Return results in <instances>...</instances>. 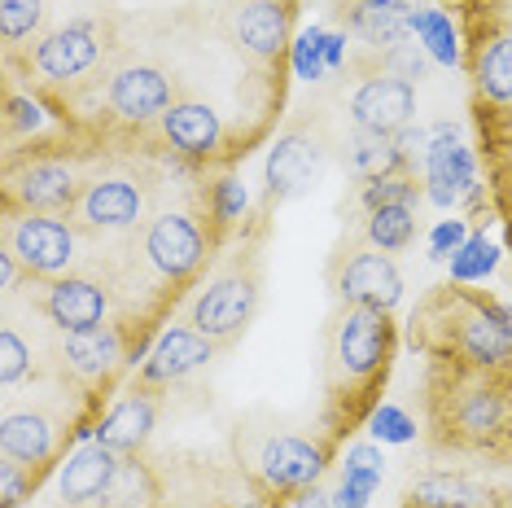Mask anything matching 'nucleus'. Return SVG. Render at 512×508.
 <instances>
[{
    "label": "nucleus",
    "mask_w": 512,
    "mask_h": 508,
    "mask_svg": "<svg viewBox=\"0 0 512 508\" xmlns=\"http://www.w3.org/2000/svg\"><path fill=\"white\" fill-rule=\"evenodd\" d=\"M57 364L66 377H75L79 386L97 390L127 364V342L119 325H101L88 333H57Z\"/></svg>",
    "instance_id": "f3484780"
},
{
    "label": "nucleus",
    "mask_w": 512,
    "mask_h": 508,
    "mask_svg": "<svg viewBox=\"0 0 512 508\" xmlns=\"http://www.w3.org/2000/svg\"><path fill=\"white\" fill-rule=\"evenodd\" d=\"M259 298H263L259 263H254V254H237V259H232L224 272H215L211 281H206V290L193 298L189 325L197 333H206L211 342L228 346L250 329L254 311H259Z\"/></svg>",
    "instance_id": "20e7f679"
},
{
    "label": "nucleus",
    "mask_w": 512,
    "mask_h": 508,
    "mask_svg": "<svg viewBox=\"0 0 512 508\" xmlns=\"http://www.w3.org/2000/svg\"><path fill=\"white\" fill-rule=\"evenodd\" d=\"M464 241H469V228H464V219H442V224L429 233V254L434 259H451Z\"/></svg>",
    "instance_id": "79ce46f5"
},
{
    "label": "nucleus",
    "mask_w": 512,
    "mask_h": 508,
    "mask_svg": "<svg viewBox=\"0 0 512 508\" xmlns=\"http://www.w3.org/2000/svg\"><path fill=\"white\" fill-rule=\"evenodd\" d=\"M36 487H40V473L22 469L14 460H0V504L5 508H22L36 495Z\"/></svg>",
    "instance_id": "e433bc0d"
},
{
    "label": "nucleus",
    "mask_w": 512,
    "mask_h": 508,
    "mask_svg": "<svg viewBox=\"0 0 512 508\" xmlns=\"http://www.w3.org/2000/svg\"><path fill=\"white\" fill-rule=\"evenodd\" d=\"M364 241L386 254H399L416 241V215L412 206H377L368 211V224H364Z\"/></svg>",
    "instance_id": "c85d7f7f"
},
{
    "label": "nucleus",
    "mask_w": 512,
    "mask_h": 508,
    "mask_svg": "<svg viewBox=\"0 0 512 508\" xmlns=\"http://www.w3.org/2000/svg\"><path fill=\"white\" fill-rule=\"evenodd\" d=\"M324 163H329V149L316 132H285L281 141L272 145L263 167L267 180V202H289L298 193H307L311 184L320 180Z\"/></svg>",
    "instance_id": "a211bd4d"
},
{
    "label": "nucleus",
    "mask_w": 512,
    "mask_h": 508,
    "mask_svg": "<svg viewBox=\"0 0 512 508\" xmlns=\"http://www.w3.org/2000/svg\"><path fill=\"white\" fill-rule=\"evenodd\" d=\"M425 193L438 206H460L464 198H477V167L469 145L451 123H438L425 145Z\"/></svg>",
    "instance_id": "dca6fc26"
},
{
    "label": "nucleus",
    "mask_w": 512,
    "mask_h": 508,
    "mask_svg": "<svg viewBox=\"0 0 512 508\" xmlns=\"http://www.w3.org/2000/svg\"><path fill=\"white\" fill-rule=\"evenodd\" d=\"M342 57H346V36L342 31H329V36H324V66H329V75L342 66Z\"/></svg>",
    "instance_id": "c03bdc74"
},
{
    "label": "nucleus",
    "mask_w": 512,
    "mask_h": 508,
    "mask_svg": "<svg viewBox=\"0 0 512 508\" xmlns=\"http://www.w3.org/2000/svg\"><path fill=\"white\" fill-rule=\"evenodd\" d=\"M351 123L355 132H377V136H399L412 127L416 114V84H407L394 71H368L351 92Z\"/></svg>",
    "instance_id": "4468645a"
},
{
    "label": "nucleus",
    "mask_w": 512,
    "mask_h": 508,
    "mask_svg": "<svg viewBox=\"0 0 512 508\" xmlns=\"http://www.w3.org/2000/svg\"><path fill=\"white\" fill-rule=\"evenodd\" d=\"M407 500L434 504V508H491V491H486L477 478H464V473H451V469H434V473H425L421 482H412Z\"/></svg>",
    "instance_id": "a878e982"
},
{
    "label": "nucleus",
    "mask_w": 512,
    "mask_h": 508,
    "mask_svg": "<svg viewBox=\"0 0 512 508\" xmlns=\"http://www.w3.org/2000/svg\"><path fill=\"white\" fill-rule=\"evenodd\" d=\"M333 460V447L324 438H307V434H272L259 447L250 465V482L254 495L267 508H281L285 500H298L307 487H316Z\"/></svg>",
    "instance_id": "39448f33"
},
{
    "label": "nucleus",
    "mask_w": 512,
    "mask_h": 508,
    "mask_svg": "<svg viewBox=\"0 0 512 508\" xmlns=\"http://www.w3.org/2000/svg\"><path fill=\"white\" fill-rule=\"evenodd\" d=\"M27 377H36L31 346L14 325H5L0 329V381H5V390H14L18 381H27Z\"/></svg>",
    "instance_id": "f704fd0d"
},
{
    "label": "nucleus",
    "mask_w": 512,
    "mask_h": 508,
    "mask_svg": "<svg viewBox=\"0 0 512 508\" xmlns=\"http://www.w3.org/2000/svg\"><path fill=\"white\" fill-rule=\"evenodd\" d=\"M141 259L145 268L167 285H184L202 272L206 263V233L193 215L184 211H167L158 219L145 224V237H141Z\"/></svg>",
    "instance_id": "6e6552de"
},
{
    "label": "nucleus",
    "mask_w": 512,
    "mask_h": 508,
    "mask_svg": "<svg viewBox=\"0 0 512 508\" xmlns=\"http://www.w3.org/2000/svg\"><path fill=\"white\" fill-rule=\"evenodd\" d=\"M351 171L364 184H372V180H381V176H394V171H416V167L403 158V149H399L394 136L355 132L351 136Z\"/></svg>",
    "instance_id": "cd10ccee"
},
{
    "label": "nucleus",
    "mask_w": 512,
    "mask_h": 508,
    "mask_svg": "<svg viewBox=\"0 0 512 508\" xmlns=\"http://www.w3.org/2000/svg\"><path fill=\"white\" fill-rule=\"evenodd\" d=\"M154 421H158V403L154 395H145V390H127V395L114 403L106 417L97 421V443H106L110 452L119 456H141L149 434H154Z\"/></svg>",
    "instance_id": "b1692460"
},
{
    "label": "nucleus",
    "mask_w": 512,
    "mask_h": 508,
    "mask_svg": "<svg viewBox=\"0 0 512 508\" xmlns=\"http://www.w3.org/2000/svg\"><path fill=\"white\" fill-rule=\"evenodd\" d=\"M412 346L425 360L512 373V307L447 281L416 307Z\"/></svg>",
    "instance_id": "f03ea898"
},
{
    "label": "nucleus",
    "mask_w": 512,
    "mask_h": 508,
    "mask_svg": "<svg viewBox=\"0 0 512 508\" xmlns=\"http://www.w3.org/2000/svg\"><path fill=\"white\" fill-rule=\"evenodd\" d=\"M333 294H337V303L394 311V303L403 298V276L386 250L355 246V250H346V259L333 263Z\"/></svg>",
    "instance_id": "ddd939ff"
},
{
    "label": "nucleus",
    "mask_w": 512,
    "mask_h": 508,
    "mask_svg": "<svg viewBox=\"0 0 512 508\" xmlns=\"http://www.w3.org/2000/svg\"><path fill=\"white\" fill-rule=\"evenodd\" d=\"M289 27H294L289 0H241L232 14L237 49L254 62H281L289 49Z\"/></svg>",
    "instance_id": "aec40b11"
},
{
    "label": "nucleus",
    "mask_w": 512,
    "mask_h": 508,
    "mask_svg": "<svg viewBox=\"0 0 512 508\" xmlns=\"http://www.w3.org/2000/svg\"><path fill=\"white\" fill-rule=\"evenodd\" d=\"M40 123H44V114H40L36 101L22 97V92H9V101H5V136L9 141H18L22 132H36Z\"/></svg>",
    "instance_id": "ea45409f"
},
{
    "label": "nucleus",
    "mask_w": 512,
    "mask_h": 508,
    "mask_svg": "<svg viewBox=\"0 0 512 508\" xmlns=\"http://www.w3.org/2000/svg\"><path fill=\"white\" fill-rule=\"evenodd\" d=\"M324 36H329V31L311 27L307 36L294 44V71H298V79H311V84H316V79L329 75V66H324Z\"/></svg>",
    "instance_id": "58836bf2"
},
{
    "label": "nucleus",
    "mask_w": 512,
    "mask_h": 508,
    "mask_svg": "<svg viewBox=\"0 0 512 508\" xmlns=\"http://www.w3.org/2000/svg\"><path fill=\"white\" fill-rule=\"evenodd\" d=\"M421 184L416 180V171H394V176H381L364 184V206L368 211H377V206H412L421 198Z\"/></svg>",
    "instance_id": "473e14b6"
},
{
    "label": "nucleus",
    "mask_w": 512,
    "mask_h": 508,
    "mask_svg": "<svg viewBox=\"0 0 512 508\" xmlns=\"http://www.w3.org/2000/svg\"><path fill=\"white\" fill-rule=\"evenodd\" d=\"M294 508H333V495H329V491H324L320 482H316V487H307V491L298 495Z\"/></svg>",
    "instance_id": "a18cd8bd"
},
{
    "label": "nucleus",
    "mask_w": 512,
    "mask_h": 508,
    "mask_svg": "<svg viewBox=\"0 0 512 508\" xmlns=\"http://www.w3.org/2000/svg\"><path fill=\"white\" fill-rule=\"evenodd\" d=\"M477 88L491 101H512V31L482 44V53H477Z\"/></svg>",
    "instance_id": "c756f323"
},
{
    "label": "nucleus",
    "mask_w": 512,
    "mask_h": 508,
    "mask_svg": "<svg viewBox=\"0 0 512 508\" xmlns=\"http://www.w3.org/2000/svg\"><path fill=\"white\" fill-rule=\"evenodd\" d=\"M425 430L438 456L512 460V373L429 360L425 373Z\"/></svg>",
    "instance_id": "f257e3e1"
},
{
    "label": "nucleus",
    "mask_w": 512,
    "mask_h": 508,
    "mask_svg": "<svg viewBox=\"0 0 512 508\" xmlns=\"http://www.w3.org/2000/svg\"><path fill=\"white\" fill-rule=\"evenodd\" d=\"M18 276H27V268L14 259V254H0V285H5V294H14L18 290Z\"/></svg>",
    "instance_id": "37998d69"
},
{
    "label": "nucleus",
    "mask_w": 512,
    "mask_h": 508,
    "mask_svg": "<svg viewBox=\"0 0 512 508\" xmlns=\"http://www.w3.org/2000/svg\"><path fill=\"white\" fill-rule=\"evenodd\" d=\"M158 500H162V487L154 469L141 456H123V465L106 487V495L97 500V508H158Z\"/></svg>",
    "instance_id": "bb28decb"
},
{
    "label": "nucleus",
    "mask_w": 512,
    "mask_h": 508,
    "mask_svg": "<svg viewBox=\"0 0 512 508\" xmlns=\"http://www.w3.org/2000/svg\"><path fill=\"white\" fill-rule=\"evenodd\" d=\"M149 211V184L136 180V176H92L79 193L75 211H71V224L79 233H127L136 228Z\"/></svg>",
    "instance_id": "1a4fd4ad"
},
{
    "label": "nucleus",
    "mask_w": 512,
    "mask_h": 508,
    "mask_svg": "<svg viewBox=\"0 0 512 508\" xmlns=\"http://www.w3.org/2000/svg\"><path fill=\"white\" fill-rule=\"evenodd\" d=\"M5 250L27 268V281L66 276L75 268L79 228L66 224L62 215L14 211V206H5Z\"/></svg>",
    "instance_id": "423d86ee"
},
{
    "label": "nucleus",
    "mask_w": 512,
    "mask_h": 508,
    "mask_svg": "<svg viewBox=\"0 0 512 508\" xmlns=\"http://www.w3.org/2000/svg\"><path fill=\"white\" fill-rule=\"evenodd\" d=\"M386 478V460L372 443H355L346 447V460H342V478H337V491H333V508H368L372 491L381 487Z\"/></svg>",
    "instance_id": "393cba45"
},
{
    "label": "nucleus",
    "mask_w": 512,
    "mask_h": 508,
    "mask_svg": "<svg viewBox=\"0 0 512 508\" xmlns=\"http://www.w3.org/2000/svg\"><path fill=\"white\" fill-rule=\"evenodd\" d=\"M394 360V320L381 307L342 303L324 342V395H329V430L342 434L372 412V399L386 386Z\"/></svg>",
    "instance_id": "7ed1b4c3"
},
{
    "label": "nucleus",
    "mask_w": 512,
    "mask_h": 508,
    "mask_svg": "<svg viewBox=\"0 0 512 508\" xmlns=\"http://www.w3.org/2000/svg\"><path fill=\"white\" fill-rule=\"evenodd\" d=\"M158 127H162V141L176 149L180 158H197V163H206V158L224 145V119H219L215 106H206V101L180 97L176 106L162 114Z\"/></svg>",
    "instance_id": "412c9836"
},
{
    "label": "nucleus",
    "mask_w": 512,
    "mask_h": 508,
    "mask_svg": "<svg viewBox=\"0 0 512 508\" xmlns=\"http://www.w3.org/2000/svg\"><path fill=\"white\" fill-rule=\"evenodd\" d=\"M101 53H106V27L97 18H75L31 49V71L44 84H75L101 62Z\"/></svg>",
    "instance_id": "f8f14e48"
},
{
    "label": "nucleus",
    "mask_w": 512,
    "mask_h": 508,
    "mask_svg": "<svg viewBox=\"0 0 512 508\" xmlns=\"http://www.w3.org/2000/svg\"><path fill=\"white\" fill-rule=\"evenodd\" d=\"M119 465H123V456L110 452L106 443H97V438H92V443L79 447V452L62 465V473H57L62 504L66 508H97V500L106 495V487L114 482Z\"/></svg>",
    "instance_id": "4be33fe9"
},
{
    "label": "nucleus",
    "mask_w": 512,
    "mask_h": 508,
    "mask_svg": "<svg viewBox=\"0 0 512 508\" xmlns=\"http://www.w3.org/2000/svg\"><path fill=\"white\" fill-rule=\"evenodd\" d=\"M346 18V31L351 36H359L368 44V49H399V44L412 36V0H351V5L342 9Z\"/></svg>",
    "instance_id": "5701e85b"
},
{
    "label": "nucleus",
    "mask_w": 512,
    "mask_h": 508,
    "mask_svg": "<svg viewBox=\"0 0 512 508\" xmlns=\"http://www.w3.org/2000/svg\"><path fill=\"white\" fill-rule=\"evenodd\" d=\"M44 0H0V36L5 44H22L40 31Z\"/></svg>",
    "instance_id": "72a5a7b5"
},
{
    "label": "nucleus",
    "mask_w": 512,
    "mask_h": 508,
    "mask_svg": "<svg viewBox=\"0 0 512 508\" xmlns=\"http://www.w3.org/2000/svg\"><path fill=\"white\" fill-rule=\"evenodd\" d=\"M219 342H211L206 333H197L193 325H171L158 333L154 351L145 355L141 373H136L132 390H145V395H158V390L180 386L184 377H193L197 368H206L215 360Z\"/></svg>",
    "instance_id": "2eb2a0df"
},
{
    "label": "nucleus",
    "mask_w": 512,
    "mask_h": 508,
    "mask_svg": "<svg viewBox=\"0 0 512 508\" xmlns=\"http://www.w3.org/2000/svg\"><path fill=\"white\" fill-rule=\"evenodd\" d=\"M211 211H215V224L224 228V224H232V219H237L241 211H246V189H241L237 180L232 176H224L211 189Z\"/></svg>",
    "instance_id": "a19ab883"
},
{
    "label": "nucleus",
    "mask_w": 512,
    "mask_h": 508,
    "mask_svg": "<svg viewBox=\"0 0 512 508\" xmlns=\"http://www.w3.org/2000/svg\"><path fill=\"white\" fill-rule=\"evenodd\" d=\"M176 101H180L176 79L154 62H123L106 79V110L119 123H132V127L162 123V114L176 106Z\"/></svg>",
    "instance_id": "9b49d317"
},
{
    "label": "nucleus",
    "mask_w": 512,
    "mask_h": 508,
    "mask_svg": "<svg viewBox=\"0 0 512 508\" xmlns=\"http://www.w3.org/2000/svg\"><path fill=\"white\" fill-rule=\"evenodd\" d=\"M403 508H434V504H412V500H407V504H403Z\"/></svg>",
    "instance_id": "49530a36"
},
{
    "label": "nucleus",
    "mask_w": 512,
    "mask_h": 508,
    "mask_svg": "<svg viewBox=\"0 0 512 508\" xmlns=\"http://www.w3.org/2000/svg\"><path fill=\"white\" fill-rule=\"evenodd\" d=\"M412 31H416V40H421V49L434 57L438 66H456V62H460L456 27H451V18L442 14V9H416Z\"/></svg>",
    "instance_id": "7c9ffc66"
},
{
    "label": "nucleus",
    "mask_w": 512,
    "mask_h": 508,
    "mask_svg": "<svg viewBox=\"0 0 512 508\" xmlns=\"http://www.w3.org/2000/svg\"><path fill=\"white\" fill-rule=\"evenodd\" d=\"M429 62H434V57L421 49V40H416V44L403 40L399 49H390L386 57H381V66H386V71H394L399 79H407V84H421L425 71H429Z\"/></svg>",
    "instance_id": "4c0bfd02"
},
{
    "label": "nucleus",
    "mask_w": 512,
    "mask_h": 508,
    "mask_svg": "<svg viewBox=\"0 0 512 508\" xmlns=\"http://www.w3.org/2000/svg\"><path fill=\"white\" fill-rule=\"evenodd\" d=\"M36 307L57 333H88L101 329L110 320V290L106 281L84 272H66V276H49L36 281Z\"/></svg>",
    "instance_id": "9d476101"
},
{
    "label": "nucleus",
    "mask_w": 512,
    "mask_h": 508,
    "mask_svg": "<svg viewBox=\"0 0 512 508\" xmlns=\"http://www.w3.org/2000/svg\"><path fill=\"white\" fill-rule=\"evenodd\" d=\"M62 452V430L49 412L40 408H9L0 421V460H14V465L31 473H49V465Z\"/></svg>",
    "instance_id": "6ab92c4d"
},
{
    "label": "nucleus",
    "mask_w": 512,
    "mask_h": 508,
    "mask_svg": "<svg viewBox=\"0 0 512 508\" xmlns=\"http://www.w3.org/2000/svg\"><path fill=\"white\" fill-rule=\"evenodd\" d=\"M499 263V250L491 246L486 237H469L464 246L451 254V281L456 285H469V281H486Z\"/></svg>",
    "instance_id": "2f4dec72"
},
{
    "label": "nucleus",
    "mask_w": 512,
    "mask_h": 508,
    "mask_svg": "<svg viewBox=\"0 0 512 508\" xmlns=\"http://www.w3.org/2000/svg\"><path fill=\"white\" fill-rule=\"evenodd\" d=\"M368 430H372V438H381V443H412L416 421L407 417L399 403H381V408L368 412Z\"/></svg>",
    "instance_id": "c9c22d12"
},
{
    "label": "nucleus",
    "mask_w": 512,
    "mask_h": 508,
    "mask_svg": "<svg viewBox=\"0 0 512 508\" xmlns=\"http://www.w3.org/2000/svg\"><path fill=\"white\" fill-rule=\"evenodd\" d=\"M84 176L66 163V158H27V163H9L5 176V206L14 211H40V215H71Z\"/></svg>",
    "instance_id": "0eeeda50"
}]
</instances>
